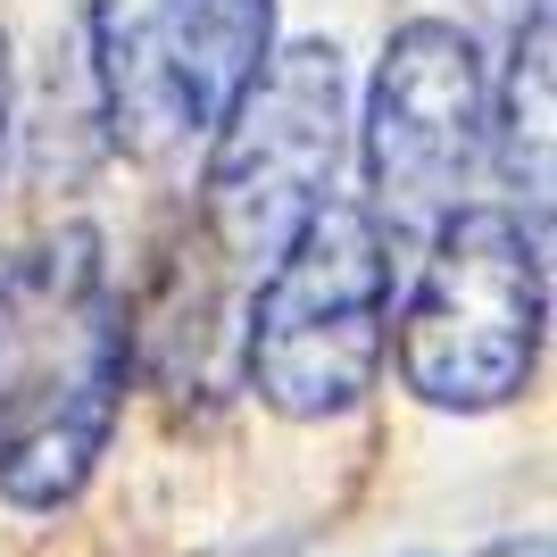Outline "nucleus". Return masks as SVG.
<instances>
[{"label": "nucleus", "mask_w": 557, "mask_h": 557, "mask_svg": "<svg viewBox=\"0 0 557 557\" xmlns=\"http://www.w3.org/2000/svg\"><path fill=\"white\" fill-rule=\"evenodd\" d=\"M92 100L125 159L166 166L233 109L275 50V0H92Z\"/></svg>", "instance_id": "5"}, {"label": "nucleus", "mask_w": 557, "mask_h": 557, "mask_svg": "<svg viewBox=\"0 0 557 557\" xmlns=\"http://www.w3.org/2000/svg\"><path fill=\"white\" fill-rule=\"evenodd\" d=\"M9 134H17V75H9V34H0V175H9Z\"/></svg>", "instance_id": "8"}, {"label": "nucleus", "mask_w": 557, "mask_h": 557, "mask_svg": "<svg viewBox=\"0 0 557 557\" xmlns=\"http://www.w3.org/2000/svg\"><path fill=\"white\" fill-rule=\"evenodd\" d=\"M483 17H491V25H508V34H516V25L549 17V0H483Z\"/></svg>", "instance_id": "9"}, {"label": "nucleus", "mask_w": 557, "mask_h": 557, "mask_svg": "<svg viewBox=\"0 0 557 557\" xmlns=\"http://www.w3.org/2000/svg\"><path fill=\"white\" fill-rule=\"evenodd\" d=\"M392 349V250L383 216L325 200L275 258L250 308V392L292 424L349 417Z\"/></svg>", "instance_id": "3"}, {"label": "nucleus", "mask_w": 557, "mask_h": 557, "mask_svg": "<svg viewBox=\"0 0 557 557\" xmlns=\"http://www.w3.org/2000/svg\"><path fill=\"white\" fill-rule=\"evenodd\" d=\"M483 141H491V67L474 34L449 17H408L383 42V75L367 100L374 216L424 225V216L458 209Z\"/></svg>", "instance_id": "6"}, {"label": "nucleus", "mask_w": 557, "mask_h": 557, "mask_svg": "<svg viewBox=\"0 0 557 557\" xmlns=\"http://www.w3.org/2000/svg\"><path fill=\"white\" fill-rule=\"evenodd\" d=\"M349 141V75L333 42H292L267 50L233 109L209 125V175L200 209L233 267L267 258L333 200V166Z\"/></svg>", "instance_id": "4"}, {"label": "nucleus", "mask_w": 557, "mask_h": 557, "mask_svg": "<svg viewBox=\"0 0 557 557\" xmlns=\"http://www.w3.org/2000/svg\"><path fill=\"white\" fill-rule=\"evenodd\" d=\"M483 150H499V175H508V191L533 200V216L549 209V17L508 34V75L491 92Z\"/></svg>", "instance_id": "7"}, {"label": "nucleus", "mask_w": 557, "mask_h": 557, "mask_svg": "<svg viewBox=\"0 0 557 557\" xmlns=\"http://www.w3.org/2000/svg\"><path fill=\"white\" fill-rule=\"evenodd\" d=\"M541 325H549L541 233H524L516 209H474V200L433 216V250L399 308V383L424 408L491 417L533 383Z\"/></svg>", "instance_id": "2"}, {"label": "nucleus", "mask_w": 557, "mask_h": 557, "mask_svg": "<svg viewBox=\"0 0 557 557\" xmlns=\"http://www.w3.org/2000/svg\"><path fill=\"white\" fill-rule=\"evenodd\" d=\"M125 399V325L100 283V233L67 225L0 258V499L67 508L92 483Z\"/></svg>", "instance_id": "1"}]
</instances>
